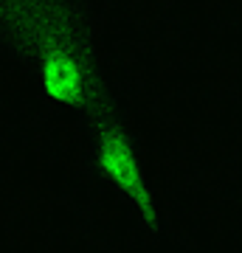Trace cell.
Masks as SVG:
<instances>
[{
	"mask_svg": "<svg viewBox=\"0 0 242 253\" xmlns=\"http://www.w3.org/2000/svg\"><path fill=\"white\" fill-rule=\"evenodd\" d=\"M93 161H96L99 177L133 208L141 225L146 231H158L161 214H158V203H155L152 186L146 180L135 141L130 138L124 124L104 107H99V121L93 132Z\"/></svg>",
	"mask_w": 242,
	"mask_h": 253,
	"instance_id": "1",
	"label": "cell"
},
{
	"mask_svg": "<svg viewBox=\"0 0 242 253\" xmlns=\"http://www.w3.org/2000/svg\"><path fill=\"white\" fill-rule=\"evenodd\" d=\"M37 82L45 99L71 110H90L101 99L99 73L93 65L90 40L62 42L34 56Z\"/></svg>",
	"mask_w": 242,
	"mask_h": 253,
	"instance_id": "2",
	"label": "cell"
}]
</instances>
